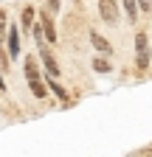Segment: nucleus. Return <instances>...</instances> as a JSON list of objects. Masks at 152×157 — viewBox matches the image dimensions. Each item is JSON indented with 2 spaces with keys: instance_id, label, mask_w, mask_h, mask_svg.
I'll return each mask as SVG.
<instances>
[{
  "instance_id": "1",
  "label": "nucleus",
  "mask_w": 152,
  "mask_h": 157,
  "mask_svg": "<svg viewBox=\"0 0 152 157\" xmlns=\"http://www.w3.org/2000/svg\"><path fill=\"white\" fill-rule=\"evenodd\" d=\"M26 78H28L31 93H34L37 98H45V87H42V82H40V70H37V59H34V56L26 59Z\"/></svg>"
},
{
  "instance_id": "2",
  "label": "nucleus",
  "mask_w": 152,
  "mask_h": 157,
  "mask_svg": "<svg viewBox=\"0 0 152 157\" xmlns=\"http://www.w3.org/2000/svg\"><path fill=\"white\" fill-rule=\"evenodd\" d=\"M135 62H138V70H146L149 67V42H146V34H138L135 36Z\"/></svg>"
},
{
  "instance_id": "3",
  "label": "nucleus",
  "mask_w": 152,
  "mask_h": 157,
  "mask_svg": "<svg viewBox=\"0 0 152 157\" xmlns=\"http://www.w3.org/2000/svg\"><path fill=\"white\" fill-rule=\"evenodd\" d=\"M99 14L104 23H116L118 20V3L116 0H99Z\"/></svg>"
},
{
  "instance_id": "4",
  "label": "nucleus",
  "mask_w": 152,
  "mask_h": 157,
  "mask_svg": "<svg viewBox=\"0 0 152 157\" xmlns=\"http://www.w3.org/2000/svg\"><path fill=\"white\" fill-rule=\"evenodd\" d=\"M40 59L45 62V67H48V73H51V76H59V65H56V59L51 56V51L45 48V42H40Z\"/></svg>"
},
{
  "instance_id": "5",
  "label": "nucleus",
  "mask_w": 152,
  "mask_h": 157,
  "mask_svg": "<svg viewBox=\"0 0 152 157\" xmlns=\"http://www.w3.org/2000/svg\"><path fill=\"white\" fill-rule=\"evenodd\" d=\"M40 31H42V36L48 39V42H56V28H54V20L42 11V25H40ZM42 39V42H45Z\"/></svg>"
},
{
  "instance_id": "6",
  "label": "nucleus",
  "mask_w": 152,
  "mask_h": 157,
  "mask_svg": "<svg viewBox=\"0 0 152 157\" xmlns=\"http://www.w3.org/2000/svg\"><path fill=\"white\" fill-rule=\"evenodd\" d=\"M9 53H11V59L20 56V34H17V28L9 31Z\"/></svg>"
},
{
  "instance_id": "7",
  "label": "nucleus",
  "mask_w": 152,
  "mask_h": 157,
  "mask_svg": "<svg viewBox=\"0 0 152 157\" xmlns=\"http://www.w3.org/2000/svg\"><path fill=\"white\" fill-rule=\"evenodd\" d=\"M45 84H51V90H54L56 95H59V98H62V104H65V107L70 104V95H68V90H65L62 84H56V82H54V78H48V82H45Z\"/></svg>"
},
{
  "instance_id": "8",
  "label": "nucleus",
  "mask_w": 152,
  "mask_h": 157,
  "mask_svg": "<svg viewBox=\"0 0 152 157\" xmlns=\"http://www.w3.org/2000/svg\"><path fill=\"white\" fill-rule=\"evenodd\" d=\"M90 39H93V45H96L99 51H104V53L110 51V42H107V39H104L102 34H96V31H93V34H90Z\"/></svg>"
},
{
  "instance_id": "9",
  "label": "nucleus",
  "mask_w": 152,
  "mask_h": 157,
  "mask_svg": "<svg viewBox=\"0 0 152 157\" xmlns=\"http://www.w3.org/2000/svg\"><path fill=\"white\" fill-rule=\"evenodd\" d=\"M93 67H96L99 73H110V70H113V65L107 62L104 56H96V59H93Z\"/></svg>"
},
{
  "instance_id": "10",
  "label": "nucleus",
  "mask_w": 152,
  "mask_h": 157,
  "mask_svg": "<svg viewBox=\"0 0 152 157\" xmlns=\"http://www.w3.org/2000/svg\"><path fill=\"white\" fill-rule=\"evenodd\" d=\"M31 17H34V9H31V6H26V9H23V17H20V23H23V28H26V31L31 28Z\"/></svg>"
},
{
  "instance_id": "11",
  "label": "nucleus",
  "mask_w": 152,
  "mask_h": 157,
  "mask_svg": "<svg viewBox=\"0 0 152 157\" xmlns=\"http://www.w3.org/2000/svg\"><path fill=\"white\" fill-rule=\"evenodd\" d=\"M124 6H127V14L135 20V14H138V3H135V0H124Z\"/></svg>"
},
{
  "instance_id": "12",
  "label": "nucleus",
  "mask_w": 152,
  "mask_h": 157,
  "mask_svg": "<svg viewBox=\"0 0 152 157\" xmlns=\"http://www.w3.org/2000/svg\"><path fill=\"white\" fill-rule=\"evenodd\" d=\"M3 28H6V11L0 9V34H3Z\"/></svg>"
},
{
  "instance_id": "13",
  "label": "nucleus",
  "mask_w": 152,
  "mask_h": 157,
  "mask_svg": "<svg viewBox=\"0 0 152 157\" xmlns=\"http://www.w3.org/2000/svg\"><path fill=\"white\" fill-rule=\"evenodd\" d=\"M48 9H51V11H56V9H59V0H48Z\"/></svg>"
},
{
  "instance_id": "14",
  "label": "nucleus",
  "mask_w": 152,
  "mask_h": 157,
  "mask_svg": "<svg viewBox=\"0 0 152 157\" xmlns=\"http://www.w3.org/2000/svg\"><path fill=\"white\" fill-rule=\"evenodd\" d=\"M141 3V9H152V0H138Z\"/></svg>"
},
{
  "instance_id": "15",
  "label": "nucleus",
  "mask_w": 152,
  "mask_h": 157,
  "mask_svg": "<svg viewBox=\"0 0 152 157\" xmlns=\"http://www.w3.org/2000/svg\"><path fill=\"white\" fill-rule=\"evenodd\" d=\"M0 93H3V73H0Z\"/></svg>"
},
{
  "instance_id": "16",
  "label": "nucleus",
  "mask_w": 152,
  "mask_h": 157,
  "mask_svg": "<svg viewBox=\"0 0 152 157\" xmlns=\"http://www.w3.org/2000/svg\"><path fill=\"white\" fill-rule=\"evenodd\" d=\"M146 157H152V151H149V154H146Z\"/></svg>"
}]
</instances>
